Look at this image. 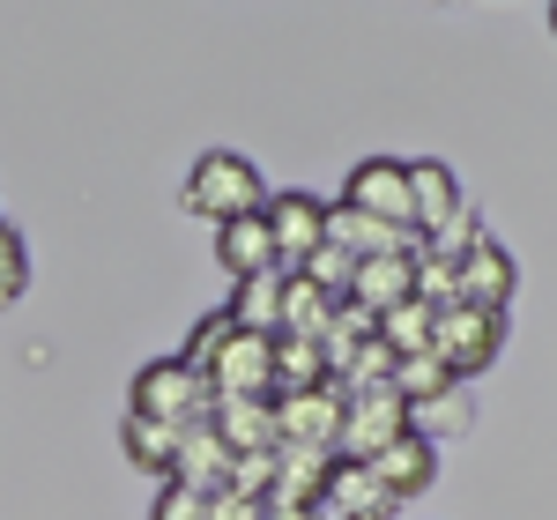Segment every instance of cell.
<instances>
[{
  "mask_svg": "<svg viewBox=\"0 0 557 520\" xmlns=\"http://www.w3.org/2000/svg\"><path fill=\"white\" fill-rule=\"evenodd\" d=\"M178 201L223 231V223H238V216H260V209H268V186H260V172L238 149H209V157L186 172V194H178Z\"/></svg>",
  "mask_w": 557,
  "mask_h": 520,
  "instance_id": "1",
  "label": "cell"
},
{
  "mask_svg": "<svg viewBox=\"0 0 557 520\" xmlns=\"http://www.w3.org/2000/svg\"><path fill=\"white\" fill-rule=\"evenodd\" d=\"M209 409H215L209 380H201L194 364H178V357H157L149 372H134V417H157V424L186 432V424H201Z\"/></svg>",
  "mask_w": 557,
  "mask_h": 520,
  "instance_id": "2",
  "label": "cell"
},
{
  "mask_svg": "<svg viewBox=\"0 0 557 520\" xmlns=\"http://www.w3.org/2000/svg\"><path fill=\"white\" fill-rule=\"evenodd\" d=\"M498 335H506L498 312H475V305H438V312H431V357H438L454 380L483 372V364L498 357Z\"/></svg>",
  "mask_w": 557,
  "mask_h": 520,
  "instance_id": "3",
  "label": "cell"
},
{
  "mask_svg": "<svg viewBox=\"0 0 557 520\" xmlns=\"http://www.w3.org/2000/svg\"><path fill=\"white\" fill-rule=\"evenodd\" d=\"M268 238H275V268L298 275L305 260L327 246V201L320 194H268Z\"/></svg>",
  "mask_w": 557,
  "mask_h": 520,
  "instance_id": "4",
  "label": "cell"
},
{
  "mask_svg": "<svg viewBox=\"0 0 557 520\" xmlns=\"http://www.w3.org/2000/svg\"><path fill=\"white\" fill-rule=\"evenodd\" d=\"M409 432V409H401V394L380 387V394H349L343 409V438H335V461H380L394 438Z\"/></svg>",
  "mask_w": 557,
  "mask_h": 520,
  "instance_id": "5",
  "label": "cell"
},
{
  "mask_svg": "<svg viewBox=\"0 0 557 520\" xmlns=\"http://www.w3.org/2000/svg\"><path fill=\"white\" fill-rule=\"evenodd\" d=\"M215 401H275V335H231L209 364Z\"/></svg>",
  "mask_w": 557,
  "mask_h": 520,
  "instance_id": "6",
  "label": "cell"
},
{
  "mask_svg": "<svg viewBox=\"0 0 557 520\" xmlns=\"http://www.w3.org/2000/svg\"><path fill=\"white\" fill-rule=\"evenodd\" d=\"M343 387H312V394H283L275 401V432L290 454H335V438H343Z\"/></svg>",
  "mask_w": 557,
  "mask_h": 520,
  "instance_id": "7",
  "label": "cell"
},
{
  "mask_svg": "<svg viewBox=\"0 0 557 520\" xmlns=\"http://www.w3.org/2000/svg\"><path fill=\"white\" fill-rule=\"evenodd\" d=\"M349 209H364V216L394 223V231H417V201H409V164L401 157H364L343 186Z\"/></svg>",
  "mask_w": 557,
  "mask_h": 520,
  "instance_id": "8",
  "label": "cell"
},
{
  "mask_svg": "<svg viewBox=\"0 0 557 520\" xmlns=\"http://www.w3.org/2000/svg\"><path fill=\"white\" fill-rule=\"evenodd\" d=\"M520 268L506 246H491V238H475L469 253L454 260V305H475V312H506V298H513Z\"/></svg>",
  "mask_w": 557,
  "mask_h": 520,
  "instance_id": "9",
  "label": "cell"
},
{
  "mask_svg": "<svg viewBox=\"0 0 557 520\" xmlns=\"http://www.w3.org/2000/svg\"><path fill=\"white\" fill-rule=\"evenodd\" d=\"M327 246L349 260H380V253H417L424 238L417 231H394V223L364 216V209H349V201H327Z\"/></svg>",
  "mask_w": 557,
  "mask_h": 520,
  "instance_id": "10",
  "label": "cell"
},
{
  "mask_svg": "<svg viewBox=\"0 0 557 520\" xmlns=\"http://www.w3.org/2000/svg\"><path fill=\"white\" fill-rule=\"evenodd\" d=\"M409 201H417V238H446V231H454V223L469 216V201H461V178L446 172V164H409Z\"/></svg>",
  "mask_w": 557,
  "mask_h": 520,
  "instance_id": "11",
  "label": "cell"
},
{
  "mask_svg": "<svg viewBox=\"0 0 557 520\" xmlns=\"http://www.w3.org/2000/svg\"><path fill=\"white\" fill-rule=\"evenodd\" d=\"M320 506H327L335 520H386L401 498H394L364 461H335V469H327V491H320Z\"/></svg>",
  "mask_w": 557,
  "mask_h": 520,
  "instance_id": "12",
  "label": "cell"
},
{
  "mask_svg": "<svg viewBox=\"0 0 557 520\" xmlns=\"http://www.w3.org/2000/svg\"><path fill=\"white\" fill-rule=\"evenodd\" d=\"M209 424H215V438L231 446V461H246V454H283V432H275V401H215Z\"/></svg>",
  "mask_w": 557,
  "mask_h": 520,
  "instance_id": "13",
  "label": "cell"
},
{
  "mask_svg": "<svg viewBox=\"0 0 557 520\" xmlns=\"http://www.w3.org/2000/svg\"><path fill=\"white\" fill-rule=\"evenodd\" d=\"M417 260H424V246H417V253L357 260V290H349V305H364V312H394V305H409V298H417Z\"/></svg>",
  "mask_w": 557,
  "mask_h": 520,
  "instance_id": "14",
  "label": "cell"
},
{
  "mask_svg": "<svg viewBox=\"0 0 557 520\" xmlns=\"http://www.w3.org/2000/svg\"><path fill=\"white\" fill-rule=\"evenodd\" d=\"M172 483H186V491H223L231 483V446L215 438V424L201 417V424H186L178 432V461H172Z\"/></svg>",
  "mask_w": 557,
  "mask_h": 520,
  "instance_id": "15",
  "label": "cell"
},
{
  "mask_svg": "<svg viewBox=\"0 0 557 520\" xmlns=\"http://www.w3.org/2000/svg\"><path fill=\"white\" fill-rule=\"evenodd\" d=\"M215 260L231 268V283H253V275H275V238H268V216H238L215 231Z\"/></svg>",
  "mask_w": 557,
  "mask_h": 520,
  "instance_id": "16",
  "label": "cell"
},
{
  "mask_svg": "<svg viewBox=\"0 0 557 520\" xmlns=\"http://www.w3.org/2000/svg\"><path fill=\"white\" fill-rule=\"evenodd\" d=\"M364 469H372V476H380L394 498H417V491H431V476H438V454H431V438L401 432V438L380 454V461H364Z\"/></svg>",
  "mask_w": 557,
  "mask_h": 520,
  "instance_id": "17",
  "label": "cell"
},
{
  "mask_svg": "<svg viewBox=\"0 0 557 520\" xmlns=\"http://www.w3.org/2000/svg\"><path fill=\"white\" fill-rule=\"evenodd\" d=\"M335 312H343V305L320 298L305 275H283V327H275V335H290V343H327Z\"/></svg>",
  "mask_w": 557,
  "mask_h": 520,
  "instance_id": "18",
  "label": "cell"
},
{
  "mask_svg": "<svg viewBox=\"0 0 557 520\" xmlns=\"http://www.w3.org/2000/svg\"><path fill=\"white\" fill-rule=\"evenodd\" d=\"M312 387H335V372H327V349L275 335V401H283V394H312Z\"/></svg>",
  "mask_w": 557,
  "mask_h": 520,
  "instance_id": "19",
  "label": "cell"
},
{
  "mask_svg": "<svg viewBox=\"0 0 557 520\" xmlns=\"http://www.w3.org/2000/svg\"><path fill=\"white\" fill-rule=\"evenodd\" d=\"M231 327H238V335H275V327H283V268H275V275H253V283H238V298H231Z\"/></svg>",
  "mask_w": 557,
  "mask_h": 520,
  "instance_id": "20",
  "label": "cell"
},
{
  "mask_svg": "<svg viewBox=\"0 0 557 520\" xmlns=\"http://www.w3.org/2000/svg\"><path fill=\"white\" fill-rule=\"evenodd\" d=\"M120 446H127L134 469H149V476H172V461H178V432L157 424V417H134V409H127V424H120Z\"/></svg>",
  "mask_w": 557,
  "mask_h": 520,
  "instance_id": "21",
  "label": "cell"
},
{
  "mask_svg": "<svg viewBox=\"0 0 557 520\" xmlns=\"http://www.w3.org/2000/svg\"><path fill=\"white\" fill-rule=\"evenodd\" d=\"M335 387H343V401H349V394H380V387H394V349H386L380 335H372V343H357L343 364H335Z\"/></svg>",
  "mask_w": 557,
  "mask_h": 520,
  "instance_id": "22",
  "label": "cell"
},
{
  "mask_svg": "<svg viewBox=\"0 0 557 520\" xmlns=\"http://www.w3.org/2000/svg\"><path fill=\"white\" fill-rule=\"evenodd\" d=\"M380 343L394 349V364L401 357H424L431 349V305L409 298V305H394V312H380Z\"/></svg>",
  "mask_w": 557,
  "mask_h": 520,
  "instance_id": "23",
  "label": "cell"
},
{
  "mask_svg": "<svg viewBox=\"0 0 557 520\" xmlns=\"http://www.w3.org/2000/svg\"><path fill=\"white\" fill-rule=\"evenodd\" d=\"M469 424H475L469 380H461V387H446L438 401H417V409H409V432H417V438H438V432H469Z\"/></svg>",
  "mask_w": 557,
  "mask_h": 520,
  "instance_id": "24",
  "label": "cell"
},
{
  "mask_svg": "<svg viewBox=\"0 0 557 520\" xmlns=\"http://www.w3.org/2000/svg\"><path fill=\"white\" fill-rule=\"evenodd\" d=\"M446 387H461V380H454V372H446L431 349H424V357H401V364H394V394H401V409H417V401H438Z\"/></svg>",
  "mask_w": 557,
  "mask_h": 520,
  "instance_id": "25",
  "label": "cell"
},
{
  "mask_svg": "<svg viewBox=\"0 0 557 520\" xmlns=\"http://www.w3.org/2000/svg\"><path fill=\"white\" fill-rule=\"evenodd\" d=\"M298 275L312 283V290H320V298H335V305H349V290H357V260L335 253V246H320V253L305 260Z\"/></svg>",
  "mask_w": 557,
  "mask_h": 520,
  "instance_id": "26",
  "label": "cell"
},
{
  "mask_svg": "<svg viewBox=\"0 0 557 520\" xmlns=\"http://www.w3.org/2000/svg\"><path fill=\"white\" fill-rule=\"evenodd\" d=\"M23 283H30V253H23V238L0 223V305L23 298Z\"/></svg>",
  "mask_w": 557,
  "mask_h": 520,
  "instance_id": "27",
  "label": "cell"
},
{
  "mask_svg": "<svg viewBox=\"0 0 557 520\" xmlns=\"http://www.w3.org/2000/svg\"><path fill=\"white\" fill-rule=\"evenodd\" d=\"M149 520H209V491H186V483H172L164 498H157V513Z\"/></svg>",
  "mask_w": 557,
  "mask_h": 520,
  "instance_id": "28",
  "label": "cell"
},
{
  "mask_svg": "<svg viewBox=\"0 0 557 520\" xmlns=\"http://www.w3.org/2000/svg\"><path fill=\"white\" fill-rule=\"evenodd\" d=\"M209 520H268V506H260V498H238V491H215Z\"/></svg>",
  "mask_w": 557,
  "mask_h": 520,
  "instance_id": "29",
  "label": "cell"
},
{
  "mask_svg": "<svg viewBox=\"0 0 557 520\" xmlns=\"http://www.w3.org/2000/svg\"><path fill=\"white\" fill-rule=\"evenodd\" d=\"M550 30H557V0H550Z\"/></svg>",
  "mask_w": 557,
  "mask_h": 520,
  "instance_id": "30",
  "label": "cell"
}]
</instances>
